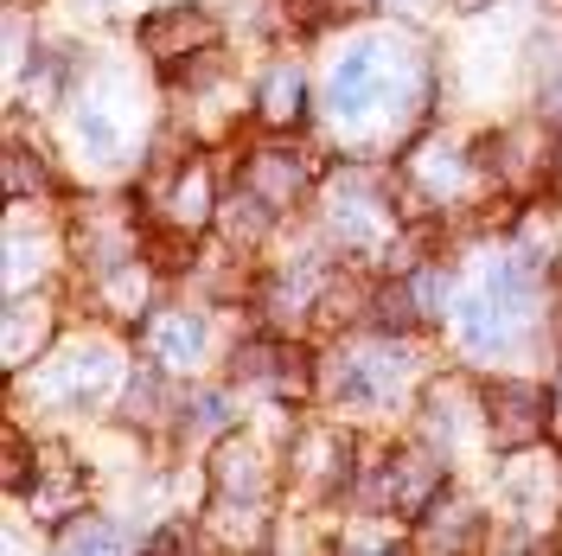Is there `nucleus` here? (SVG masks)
Segmentation results:
<instances>
[{"label":"nucleus","instance_id":"nucleus-6","mask_svg":"<svg viewBox=\"0 0 562 556\" xmlns=\"http://www.w3.org/2000/svg\"><path fill=\"white\" fill-rule=\"evenodd\" d=\"M211 38H217V20H211V13H199V7H167V13H154V20L140 26L147 58H160V65H179V58L205 52Z\"/></svg>","mask_w":562,"mask_h":556},{"label":"nucleus","instance_id":"nucleus-16","mask_svg":"<svg viewBox=\"0 0 562 556\" xmlns=\"http://www.w3.org/2000/svg\"><path fill=\"white\" fill-rule=\"evenodd\" d=\"M409 179L428 199H454L460 186H467V160H460L454 147H422L416 160H409Z\"/></svg>","mask_w":562,"mask_h":556},{"label":"nucleus","instance_id":"nucleus-21","mask_svg":"<svg viewBox=\"0 0 562 556\" xmlns=\"http://www.w3.org/2000/svg\"><path fill=\"white\" fill-rule=\"evenodd\" d=\"M192 429H224V422H231V403H224V397H217V390H205V397H199V403H192Z\"/></svg>","mask_w":562,"mask_h":556},{"label":"nucleus","instance_id":"nucleus-2","mask_svg":"<svg viewBox=\"0 0 562 556\" xmlns=\"http://www.w3.org/2000/svg\"><path fill=\"white\" fill-rule=\"evenodd\" d=\"M211 487H217V505H244V512H262L269 505V467H262V454L249 448V442H224L217 460H211Z\"/></svg>","mask_w":562,"mask_h":556},{"label":"nucleus","instance_id":"nucleus-14","mask_svg":"<svg viewBox=\"0 0 562 556\" xmlns=\"http://www.w3.org/2000/svg\"><path fill=\"white\" fill-rule=\"evenodd\" d=\"M543 135L537 129H512V135L492 141V174L505 179V186H530V179L543 174Z\"/></svg>","mask_w":562,"mask_h":556},{"label":"nucleus","instance_id":"nucleus-18","mask_svg":"<svg viewBox=\"0 0 562 556\" xmlns=\"http://www.w3.org/2000/svg\"><path fill=\"white\" fill-rule=\"evenodd\" d=\"M460 333H467V346H480V352H492V346H505V308L492 313V301H460Z\"/></svg>","mask_w":562,"mask_h":556},{"label":"nucleus","instance_id":"nucleus-19","mask_svg":"<svg viewBox=\"0 0 562 556\" xmlns=\"http://www.w3.org/2000/svg\"><path fill=\"white\" fill-rule=\"evenodd\" d=\"M269 218H276V205H269V199H256L249 186H244V199H231V205H224V224H231V237H237V244H256V237L269 231Z\"/></svg>","mask_w":562,"mask_h":556},{"label":"nucleus","instance_id":"nucleus-17","mask_svg":"<svg viewBox=\"0 0 562 556\" xmlns=\"http://www.w3.org/2000/svg\"><path fill=\"white\" fill-rule=\"evenodd\" d=\"M473 531H480V519L467 512V505H428V524H422V544L428 551H448V544H473Z\"/></svg>","mask_w":562,"mask_h":556},{"label":"nucleus","instance_id":"nucleus-26","mask_svg":"<svg viewBox=\"0 0 562 556\" xmlns=\"http://www.w3.org/2000/svg\"><path fill=\"white\" fill-rule=\"evenodd\" d=\"M460 7H486V0H460Z\"/></svg>","mask_w":562,"mask_h":556},{"label":"nucleus","instance_id":"nucleus-4","mask_svg":"<svg viewBox=\"0 0 562 556\" xmlns=\"http://www.w3.org/2000/svg\"><path fill=\"white\" fill-rule=\"evenodd\" d=\"M441 460L435 454H416V448H403V454H390L384 460V505L390 512H403V519H422L435 499H441Z\"/></svg>","mask_w":562,"mask_h":556},{"label":"nucleus","instance_id":"nucleus-8","mask_svg":"<svg viewBox=\"0 0 562 556\" xmlns=\"http://www.w3.org/2000/svg\"><path fill=\"white\" fill-rule=\"evenodd\" d=\"M384 97V70H378V52H351V58H339L333 65V77H326V109L339 115V122H351V115H364V109Z\"/></svg>","mask_w":562,"mask_h":556},{"label":"nucleus","instance_id":"nucleus-1","mask_svg":"<svg viewBox=\"0 0 562 556\" xmlns=\"http://www.w3.org/2000/svg\"><path fill=\"white\" fill-rule=\"evenodd\" d=\"M77 256L97 269V276H115V269H135V256H140V231H135V218L122 205H90L83 218H77Z\"/></svg>","mask_w":562,"mask_h":556},{"label":"nucleus","instance_id":"nucleus-12","mask_svg":"<svg viewBox=\"0 0 562 556\" xmlns=\"http://www.w3.org/2000/svg\"><path fill=\"white\" fill-rule=\"evenodd\" d=\"M147 352L160 358V365H192L199 352H205V326L192 320V313H179V308H167V313H154L147 320Z\"/></svg>","mask_w":562,"mask_h":556},{"label":"nucleus","instance_id":"nucleus-13","mask_svg":"<svg viewBox=\"0 0 562 556\" xmlns=\"http://www.w3.org/2000/svg\"><path fill=\"white\" fill-rule=\"evenodd\" d=\"M45 340H52V308H45V301H13V308H7V340H0V352H7V371L33 365Z\"/></svg>","mask_w":562,"mask_h":556},{"label":"nucleus","instance_id":"nucleus-20","mask_svg":"<svg viewBox=\"0 0 562 556\" xmlns=\"http://www.w3.org/2000/svg\"><path fill=\"white\" fill-rule=\"evenodd\" d=\"M58 544H65V551H122L128 537H122V531H109V524H97V519H83V512H77V519H70L65 531H58Z\"/></svg>","mask_w":562,"mask_h":556},{"label":"nucleus","instance_id":"nucleus-3","mask_svg":"<svg viewBox=\"0 0 562 556\" xmlns=\"http://www.w3.org/2000/svg\"><path fill=\"white\" fill-rule=\"evenodd\" d=\"M333 224L346 231L351 244H378L390 231V199H384V179L371 174H346L333 186Z\"/></svg>","mask_w":562,"mask_h":556},{"label":"nucleus","instance_id":"nucleus-10","mask_svg":"<svg viewBox=\"0 0 562 556\" xmlns=\"http://www.w3.org/2000/svg\"><path fill=\"white\" fill-rule=\"evenodd\" d=\"M346 435H333V429H307L301 442H294V467H301V487L307 492H333L346 487Z\"/></svg>","mask_w":562,"mask_h":556},{"label":"nucleus","instance_id":"nucleus-23","mask_svg":"<svg viewBox=\"0 0 562 556\" xmlns=\"http://www.w3.org/2000/svg\"><path fill=\"white\" fill-rule=\"evenodd\" d=\"M77 135H83V141H97V147H115V129H109L103 115H83V122H77Z\"/></svg>","mask_w":562,"mask_h":556},{"label":"nucleus","instance_id":"nucleus-7","mask_svg":"<svg viewBox=\"0 0 562 556\" xmlns=\"http://www.w3.org/2000/svg\"><path fill=\"white\" fill-rule=\"evenodd\" d=\"M154 211H160L173 231H205L211 211H217V205H211V167H205V160H186V167L154 192Z\"/></svg>","mask_w":562,"mask_h":556},{"label":"nucleus","instance_id":"nucleus-22","mask_svg":"<svg viewBox=\"0 0 562 556\" xmlns=\"http://www.w3.org/2000/svg\"><path fill=\"white\" fill-rule=\"evenodd\" d=\"M294 7H301V20H307V26H326V20L351 13V0H294Z\"/></svg>","mask_w":562,"mask_h":556},{"label":"nucleus","instance_id":"nucleus-11","mask_svg":"<svg viewBox=\"0 0 562 556\" xmlns=\"http://www.w3.org/2000/svg\"><path fill=\"white\" fill-rule=\"evenodd\" d=\"M237 378L249 383H262V390H301L307 383V371H301V352H288L281 340H256V346L237 352Z\"/></svg>","mask_w":562,"mask_h":556},{"label":"nucleus","instance_id":"nucleus-24","mask_svg":"<svg viewBox=\"0 0 562 556\" xmlns=\"http://www.w3.org/2000/svg\"><path fill=\"white\" fill-rule=\"evenodd\" d=\"M550 429H562V365H557V378H550Z\"/></svg>","mask_w":562,"mask_h":556},{"label":"nucleus","instance_id":"nucleus-5","mask_svg":"<svg viewBox=\"0 0 562 556\" xmlns=\"http://www.w3.org/2000/svg\"><path fill=\"white\" fill-rule=\"evenodd\" d=\"M486 422H492V435H498V448H530L550 429V397H537L525 383H498L486 397Z\"/></svg>","mask_w":562,"mask_h":556},{"label":"nucleus","instance_id":"nucleus-9","mask_svg":"<svg viewBox=\"0 0 562 556\" xmlns=\"http://www.w3.org/2000/svg\"><path fill=\"white\" fill-rule=\"evenodd\" d=\"M244 186L256 192V199H269L276 211H288L294 199H301V186H307V160H301V154H288V147H262V154L249 160Z\"/></svg>","mask_w":562,"mask_h":556},{"label":"nucleus","instance_id":"nucleus-25","mask_svg":"<svg viewBox=\"0 0 562 556\" xmlns=\"http://www.w3.org/2000/svg\"><path fill=\"white\" fill-rule=\"evenodd\" d=\"M543 109H550V115H557V122H562V70H557V84L543 90Z\"/></svg>","mask_w":562,"mask_h":556},{"label":"nucleus","instance_id":"nucleus-15","mask_svg":"<svg viewBox=\"0 0 562 556\" xmlns=\"http://www.w3.org/2000/svg\"><path fill=\"white\" fill-rule=\"evenodd\" d=\"M256 103H262V122H276V129H288V122H301V103H307V84H301V65H269V77H262V90H256Z\"/></svg>","mask_w":562,"mask_h":556},{"label":"nucleus","instance_id":"nucleus-27","mask_svg":"<svg viewBox=\"0 0 562 556\" xmlns=\"http://www.w3.org/2000/svg\"><path fill=\"white\" fill-rule=\"evenodd\" d=\"M13 7H20V0H13Z\"/></svg>","mask_w":562,"mask_h":556}]
</instances>
